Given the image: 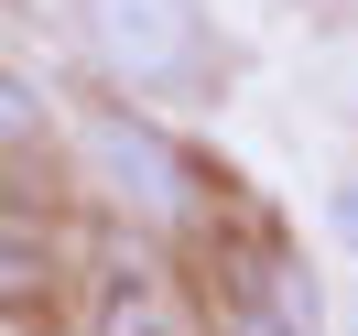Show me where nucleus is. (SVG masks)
<instances>
[{
    "mask_svg": "<svg viewBox=\"0 0 358 336\" xmlns=\"http://www.w3.org/2000/svg\"><path fill=\"white\" fill-rule=\"evenodd\" d=\"M76 33H87V66L120 98H196L228 76L206 0H76Z\"/></svg>",
    "mask_w": 358,
    "mask_h": 336,
    "instance_id": "obj_1",
    "label": "nucleus"
},
{
    "mask_svg": "<svg viewBox=\"0 0 358 336\" xmlns=\"http://www.w3.org/2000/svg\"><path fill=\"white\" fill-rule=\"evenodd\" d=\"M76 163H87V184H109L141 228H196V217H206L196 152H185L152 109H131V98H98V109L76 119Z\"/></svg>",
    "mask_w": 358,
    "mask_h": 336,
    "instance_id": "obj_2",
    "label": "nucleus"
},
{
    "mask_svg": "<svg viewBox=\"0 0 358 336\" xmlns=\"http://www.w3.org/2000/svg\"><path fill=\"white\" fill-rule=\"evenodd\" d=\"M55 304H66V249H55V228L22 217V206H0V314H11V326H55Z\"/></svg>",
    "mask_w": 358,
    "mask_h": 336,
    "instance_id": "obj_3",
    "label": "nucleus"
},
{
    "mask_svg": "<svg viewBox=\"0 0 358 336\" xmlns=\"http://www.w3.org/2000/svg\"><path fill=\"white\" fill-rule=\"evenodd\" d=\"M98 336H174L152 271H109V293H98Z\"/></svg>",
    "mask_w": 358,
    "mask_h": 336,
    "instance_id": "obj_4",
    "label": "nucleus"
},
{
    "mask_svg": "<svg viewBox=\"0 0 358 336\" xmlns=\"http://www.w3.org/2000/svg\"><path fill=\"white\" fill-rule=\"evenodd\" d=\"M261 304L282 314L293 336H326V304H315V271H304V261H282V249L261 261Z\"/></svg>",
    "mask_w": 358,
    "mask_h": 336,
    "instance_id": "obj_5",
    "label": "nucleus"
},
{
    "mask_svg": "<svg viewBox=\"0 0 358 336\" xmlns=\"http://www.w3.org/2000/svg\"><path fill=\"white\" fill-rule=\"evenodd\" d=\"M206 326H217V336H293L261 293H217V304H206Z\"/></svg>",
    "mask_w": 358,
    "mask_h": 336,
    "instance_id": "obj_6",
    "label": "nucleus"
},
{
    "mask_svg": "<svg viewBox=\"0 0 358 336\" xmlns=\"http://www.w3.org/2000/svg\"><path fill=\"white\" fill-rule=\"evenodd\" d=\"M326 239L358 261V163H336V174H326Z\"/></svg>",
    "mask_w": 358,
    "mask_h": 336,
    "instance_id": "obj_7",
    "label": "nucleus"
},
{
    "mask_svg": "<svg viewBox=\"0 0 358 336\" xmlns=\"http://www.w3.org/2000/svg\"><path fill=\"white\" fill-rule=\"evenodd\" d=\"M0 141H44V98L22 76H0Z\"/></svg>",
    "mask_w": 358,
    "mask_h": 336,
    "instance_id": "obj_8",
    "label": "nucleus"
},
{
    "mask_svg": "<svg viewBox=\"0 0 358 336\" xmlns=\"http://www.w3.org/2000/svg\"><path fill=\"white\" fill-rule=\"evenodd\" d=\"M304 11H326V0H304Z\"/></svg>",
    "mask_w": 358,
    "mask_h": 336,
    "instance_id": "obj_9",
    "label": "nucleus"
},
{
    "mask_svg": "<svg viewBox=\"0 0 358 336\" xmlns=\"http://www.w3.org/2000/svg\"><path fill=\"white\" fill-rule=\"evenodd\" d=\"M348 109H358V98H348Z\"/></svg>",
    "mask_w": 358,
    "mask_h": 336,
    "instance_id": "obj_10",
    "label": "nucleus"
}]
</instances>
